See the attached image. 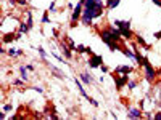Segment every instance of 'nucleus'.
Listing matches in <instances>:
<instances>
[{
    "instance_id": "1",
    "label": "nucleus",
    "mask_w": 161,
    "mask_h": 120,
    "mask_svg": "<svg viewBox=\"0 0 161 120\" xmlns=\"http://www.w3.org/2000/svg\"><path fill=\"white\" fill-rule=\"evenodd\" d=\"M113 24L119 29L121 35L126 37V38H132V31H131V21H113Z\"/></svg>"
},
{
    "instance_id": "2",
    "label": "nucleus",
    "mask_w": 161,
    "mask_h": 120,
    "mask_svg": "<svg viewBox=\"0 0 161 120\" xmlns=\"http://www.w3.org/2000/svg\"><path fill=\"white\" fill-rule=\"evenodd\" d=\"M143 69H145V78H147V82H155V78H156V72H155L153 69V66L150 64V61H148V58H145V61H143Z\"/></svg>"
},
{
    "instance_id": "3",
    "label": "nucleus",
    "mask_w": 161,
    "mask_h": 120,
    "mask_svg": "<svg viewBox=\"0 0 161 120\" xmlns=\"http://www.w3.org/2000/svg\"><path fill=\"white\" fill-rule=\"evenodd\" d=\"M98 34H100V37L103 38V42H105L106 45L110 43V42H114V40H116V42H119V38L114 35V32L111 31V27H105V29H102Z\"/></svg>"
},
{
    "instance_id": "4",
    "label": "nucleus",
    "mask_w": 161,
    "mask_h": 120,
    "mask_svg": "<svg viewBox=\"0 0 161 120\" xmlns=\"http://www.w3.org/2000/svg\"><path fill=\"white\" fill-rule=\"evenodd\" d=\"M82 10H84V0H80V2L76 5V8L73 10V15H71V24L76 26L77 19L82 18Z\"/></svg>"
},
{
    "instance_id": "5",
    "label": "nucleus",
    "mask_w": 161,
    "mask_h": 120,
    "mask_svg": "<svg viewBox=\"0 0 161 120\" xmlns=\"http://www.w3.org/2000/svg\"><path fill=\"white\" fill-rule=\"evenodd\" d=\"M103 62V58L100 55H92L90 59H89V67H92V69H97V67H100Z\"/></svg>"
},
{
    "instance_id": "6",
    "label": "nucleus",
    "mask_w": 161,
    "mask_h": 120,
    "mask_svg": "<svg viewBox=\"0 0 161 120\" xmlns=\"http://www.w3.org/2000/svg\"><path fill=\"white\" fill-rule=\"evenodd\" d=\"M114 82H116V88L121 90L123 87H126V85H127L129 77H127V75H121V77H116V78H114Z\"/></svg>"
},
{
    "instance_id": "7",
    "label": "nucleus",
    "mask_w": 161,
    "mask_h": 120,
    "mask_svg": "<svg viewBox=\"0 0 161 120\" xmlns=\"http://www.w3.org/2000/svg\"><path fill=\"white\" fill-rule=\"evenodd\" d=\"M132 71H134L132 66H118L116 67V72L121 74V75H127V74H131Z\"/></svg>"
},
{
    "instance_id": "8",
    "label": "nucleus",
    "mask_w": 161,
    "mask_h": 120,
    "mask_svg": "<svg viewBox=\"0 0 161 120\" xmlns=\"http://www.w3.org/2000/svg\"><path fill=\"white\" fill-rule=\"evenodd\" d=\"M127 115H129V118H140L142 117V111L140 109H135V107H129Z\"/></svg>"
},
{
    "instance_id": "9",
    "label": "nucleus",
    "mask_w": 161,
    "mask_h": 120,
    "mask_svg": "<svg viewBox=\"0 0 161 120\" xmlns=\"http://www.w3.org/2000/svg\"><path fill=\"white\" fill-rule=\"evenodd\" d=\"M79 78L82 80V82H84L85 85H90L92 82H94V80H92V75H90V74H87V72H80Z\"/></svg>"
},
{
    "instance_id": "10",
    "label": "nucleus",
    "mask_w": 161,
    "mask_h": 120,
    "mask_svg": "<svg viewBox=\"0 0 161 120\" xmlns=\"http://www.w3.org/2000/svg\"><path fill=\"white\" fill-rule=\"evenodd\" d=\"M58 47H60L63 51H65V58H66V59H71V56H73V55H71V48H68L63 42H60V43H58Z\"/></svg>"
},
{
    "instance_id": "11",
    "label": "nucleus",
    "mask_w": 161,
    "mask_h": 120,
    "mask_svg": "<svg viewBox=\"0 0 161 120\" xmlns=\"http://www.w3.org/2000/svg\"><path fill=\"white\" fill-rule=\"evenodd\" d=\"M48 67H50V71H52V74H53L55 77H58V78H65V74L63 72H60L58 69H56V67L53 66V64H48Z\"/></svg>"
},
{
    "instance_id": "12",
    "label": "nucleus",
    "mask_w": 161,
    "mask_h": 120,
    "mask_svg": "<svg viewBox=\"0 0 161 120\" xmlns=\"http://www.w3.org/2000/svg\"><path fill=\"white\" fill-rule=\"evenodd\" d=\"M18 71H20V74H21L23 80H24V82H27V80H29V75H27V71H29V69H27L26 66H21V67H20Z\"/></svg>"
},
{
    "instance_id": "13",
    "label": "nucleus",
    "mask_w": 161,
    "mask_h": 120,
    "mask_svg": "<svg viewBox=\"0 0 161 120\" xmlns=\"http://www.w3.org/2000/svg\"><path fill=\"white\" fill-rule=\"evenodd\" d=\"M121 51H123L124 56H127V58H131V59L135 61V53H134L132 50H129V48H121Z\"/></svg>"
},
{
    "instance_id": "14",
    "label": "nucleus",
    "mask_w": 161,
    "mask_h": 120,
    "mask_svg": "<svg viewBox=\"0 0 161 120\" xmlns=\"http://www.w3.org/2000/svg\"><path fill=\"white\" fill-rule=\"evenodd\" d=\"M74 83L77 85V88H79V91H80V95H82L84 98H89V96H87V93H85V90H84V87H82V83H80V80L74 78Z\"/></svg>"
},
{
    "instance_id": "15",
    "label": "nucleus",
    "mask_w": 161,
    "mask_h": 120,
    "mask_svg": "<svg viewBox=\"0 0 161 120\" xmlns=\"http://www.w3.org/2000/svg\"><path fill=\"white\" fill-rule=\"evenodd\" d=\"M13 40H18V37L13 35V34H5L3 35V43H10V42H13Z\"/></svg>"
},
{
    "instance_id": "16",
    "label": "nucleus",
    "mask_w": 161,
    "mask_h": 120,
    "mask_svg": "<svg viewBox=\"0 0 161 120\" xmlns=\"http://www.w3.org/2000/svg\"><path fill=\"white\" fill-rule=\"evenodd\" d=\"M29 29H31V27L27 26V22H21V24H20V34H27Z\"/></svg>"
},
{
    "instance_id": "17",
    "label": "nucleus",
    "mask_w": 161,
    "mask_h": 120,
    "mask_svg": "<svg viewBox=\"0 0 161 120\" xmlns=\"http://www.w3.org/2000/svg\"><path fill=\"white\" fill-rule=\"evenodd\" d=\"M118 5H119V0H108V2H106L108 8H116Z\"/></svg>"
},
{
    "instance_id": "18",
    "label": "nucleus",
    "mask_w": 161,
    "mask_h": 120,
    "mask_svg": "<svg viewBox=\"0 0 161 120\" xmlns=\"http://www.w3.org/2000/svg\"><path fill=\"white\" fill-rule=\"evenodd\" d=\"M108 48H110L111 51H116V50H119V45H118L116 40H114V42H110V43H108Z\"/></svg>"
},
{
    "instance_id": "19",
    "label": "nucleus",
    "mask_w": 161,
    "mask_h": 120,
    "mask_svg": "<svg viewBox=\"0 0 161 120\" xmlns=\"http://www.w3.org/2000/svg\"><path fill=\"white\" fill-rule=\"evenodd\" d=\"M137 42H139V45H142V47H145V48H150V45H147V43H145V40H143L142 37H139V35H137Z\"/></svg>"
},
{
    "instance_id": "20",
    "label": "nucleus",
    "mask_w": 161,
    "mask_h": 120,
    "mask_svg": "<svg viewBox=\"0 0 161 120\" xmlns=\"http://www.w3.org/2000/svg\"><path fill=\"white\" fill-rule=\"evenodd\" d=\"M66 42H68V45H70V48H71V50H76V45H74V42H73V38H71V37H66Z\"/></svg>"
},
{
    "instance_id": "21",
    "label": "nucleus",
    "mask_w": 161,
    "mask_h": 120,
    "mask_svg": "<svg viewBox=\"0 0 161 120\" xmlns=\"http://www.w3.org/2000/svg\"><path fill=\"white\" fill-rule=\"evenodd\" d=\"M76 51L77 53H85V51H89V48H85L84 45H79V47H76Z\"/></svg>"
},
{
    "instance_id": "22",
    "label": "nucleus",
    "mask_w": 161,
    "mask_h": 120,
    "mask_svg": "<svg viewBox=\"0 0 161 120\" xmlns=\"http://www.w3.org/2000/svg\"><path fill=\"white\" fill-rule=\"evenodd\" d=\"M127 87H129V90H134V88L137 87V82H134V80H129V82H127Z\"/></svg>"
},
{
    "instance_id": "23",
    "label": "nucleus",
    "mask_w": 161,
    "mask_h": 120,
    "mask_svg": "<svg viewBox=\"0 0 161 120\" xmlns=\"http://www.w3.org/2000/svg\"><path fill=\"white\" fill-rule=\"evenodd\" d=\"M87 101L90 102V104H92V106L98 107V101H97V99H94V98H90V96H89V98H87Z\"/></svg>"
},
{
    "instance_id": "24",
    "label": "nucleus",
    "mask_w": 161,
    "mask_h": 120,
    "mask_svg": "<svg viewBox=\"0 0 161 120\" xmlns=\"http://www.w3.org/2000/svg\"><path fill=\"white\" fill-rule=\"evenodd\" d=\"M37 50H39V53H40V56H42V59H45V58H47V53H45V50H44L42 47H39Z\"/></svg>"
},
{
    "instance_id": "25",
    "label": "nucleus",
    "mask_w": 161,
    "mask_h": 120,
    "mask_svg": "<svg viewBox=\"0 0 161 120\" xmlns=\"http://www.w3.org/2000/svg\"><path fill=\"white\" fill-rule=\"evenodd\" d=\"M26 16H27V21H26V22H27V26H29L31 29H32V16H31V13H27Z\"/></svg>"
},
{
    "instance_id": "26",
    "label": "nucleus",
    "mask_w": 161,
    "mask_h": 120,
    "mask_svg": "<svg viewBox=\"0 0 161 120\" xmlns=\"http://www.w3.org/2000/svg\"><path fill=\"white\" fill-rule=\"evenodd\" d=\"M8 55H10V56H20V55H18V50H15V48H10V50H8Z\"/></svg>"
},
{
    "instance_id": "27",
    "label": "nucleus",
    "mask_w": 161,
    "mask_h": 120,
    "mask_svg": "<svg viewBox=\"0 0 161 120\" xmlns=\"http://www.w3.org/2000/svg\"><path fill=\"white\" fill-rule=\"evenodd\" d=\"M23 83H24V80H21V78H16L15 82H13V85H15V87H21Z\"/></svg>"
},
{
    "instance_id": "28",
    "label": "nucleus",
    "mask_w": 161,
    "mask_h": 120,
    "mask_svg": "<svg viewBox=\"0 0 161 120\" xmlns=\"http://www.w3.org/2000/svg\"><path fill=\"white\" fill-rule=\"evenodd\" d=\"M11 109H13V106H11V104H3V107H2V111H5V112H8Z\"/></svg>"
},
{
    "instance_id": "29",
    "label": "nucleus",
    "mask_w": 161,
    "mask_h": 120,
    "mask_svg": "<svg viewBox=\"0 0 161 120\" xmlns=\"http://www.w3.org/2000/svg\"><path fill=\"white\" fill-rule=\"evenodd\" d=\"M42 22H44V24H45V22H50V18H48V11H47V13L44 15V18H42Z\"/></svg>"
},
{
    "instance_id": "30",
    "label": "nucleus",
    "mask_w": 161,
    "mask_h": 120,
    "mask_svg": "<svg viewBox=\"0 0 161 120\" xmlns=\"http://www.w3.org/2000/svg\"><path fill=\"white\" fill-rule=\"evenodd\" d=\"M52 55H53V56H55V58H56V59H60L61 62H65V61H66L65 58H63V56H60V55H56V53H52Z\"/></svg>"
},
{
    "instance_id": "31",
    "label": "nucleus",
    "mask_w": 161,
    "mask_h": 120,
    "mask_svg": "<svg viewBox=\"0 0 161 120\" xmlns=\"http://www.w3.org/2000/svg\"><path fill=\"white\" fill-rule=\"evenodd\" d=\"M18 2V5H21V7H26L27 5V0H16Z\"/></svg>"
},
{
    "instance_id": "32",
    "label": "nucleus",
    "mask_w": 161,
    "mask_h": 120,
    "mask_svg": "<svg viewBox=\"0 0 161 120\" xmlns=\"http://www.w3.org/2000/svg\"><path fill=\"white\" fill-rule=\"evenodd\" d=\"M153 118H155V120H161V112H156V114L153 115Z\"/></svg>"
},
{
    "instance_id": "33",
    "label": "nucleus",
    "mask_w": 161,
    "mask_h": 120,
    "mask_svg": "<svg viewBox=\"0 0 161 120\" xmlns=\"http://www.w3.org/2000/svg\"><path fill=\"white\" fill-rule=\"evenodd\" d=\"M34 90H36V91H37V93H44V90H42V88H40V87H34Z\"/></svg>"
},
{
    "instance_id": "34",
    "label": "nucleus",
    "mask_w": 161,
    "mask_h": 120,
    "mask_svg": "<svg viewBox=\"0 0 161 120\" xmlns=\"http://www.w3.org/2000/svg\"><path fill=\"white\" fill-rule=\"evenodd\" d=\"M48 10H50V11H55V2H53V3H50V7H48Z\"/></svg>"
},
{
    "instance_id": "35",
    "label": "nucleus",
    "mask_w": 161,
    "mask_h": 120,
    "mask_svg": "<svg viewBox=\"0 0 161 120\" xmlns=\"http://www.w3.org/2000/svg\"><path fill=\"white\" fill-rule=\"evenodd\" d=\"M153 3L156 5V7H161V0H153Z\"/></svg>"
},
{
    "instance_id": "36",
    "label": "nucleus",
    "mask_w": 161,
    "mask_h": 120,
    "mask_svg": "<svg viewBox=\"0 0 161 120\" xmlns=\"http://www.w3.org/2000/svg\"><path fill=\"white\" fill-rule=\"evenodd\" d=\"M26 67H27V69H29V71H34V69H36V67H34V66H32V64H27V66H26Z\"/></svg>"
},
{
    "instance_id": "37",
    "label": "nucleus",
    "mask_w": 161,
    "mask_h": 120,
    "mask_svg": "<svg viewBox=\"0 0 161 120\" xmlns=\"http://www.w3.org/2000/svg\"><path fill=\"white\" fill-rule=\"evenodd\" d=\"M102 67V72H108V67L106 66H100Z\"/></svg>"
},
{
    "instance_id": "38",
    "label": "nucleus",
    "mask_w": 161,
    "mask_h": 120,
    "mask_svg": "<svg viewBox=\"0 0 161 120\" xmlns=\"http://www.w3.org/2000/svg\"><path fill=\"white\" fill-rule=\"evenodd\" d=\"M143 115H145L147 118H152V114H150V112H145V114H143Z\"/></svg>"
},
{
    "instance_id": "39",
    "label": "nucleus",
    "mask_w": 161,
    "mask_h": 120,
    "mask_svg": "<svg viewBox=\"0 0 161 120\" xmlns=\"http://www.w3.org/2000/svg\"><path fill=\"white\" fill-rule=\"evenodd\" d=\"M155 37H156V38H161V31H159V32H156V34H155Z\"/></svg>"
}]
</instances>
